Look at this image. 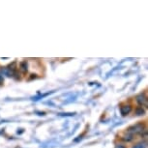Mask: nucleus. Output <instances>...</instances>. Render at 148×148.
<instances>
[{"instance_id": "3", "label": "nucleus", "mask_w": 148, "mask_h": 148, "mask_svg": "<svg viewBox=\"0 0 148 148\" xmlns=\"http://www.w3.org/2000/svg\"><path fill=\"white\" fill-rule=\"evenodd\" d=\"M131 110H132V107L129 105L127 106H123V107L120 108V112H121V114L123 116L127 115V114H129L131 112Z\"/></svg>"}, {"instance_id": "4", "label": "nucleus", "mask_w": 148, "mask_h": 148, "mask_svg": "<svg viewBox=\"0 0 148 148\" xmlns=\"http://www.w3.org/2000/svg\"><path fill=\"white\" fill-rule=\"evenodd\" d=\"M122 139L125 141H131L133 139V136L132 135H125V136H123Z\"/></svg>"}, {"instance_id": "5", "label": "nucleus", "mask_w": 148, "mask_h": 148, "mask_svg": "<svg viewBox=\"0 0 148 148\" xmlns=\"http://www.w3.org/2000/svg\"><path fill=\"white\" fill-rule=\"evenodd\" d=\"M21 69L23 72H26L27 71V63H26V61H23V62L21 63Z\"/></svg>"}, {"instance_id": "6", "label": "nucleus", "mask_w": 148, "mask_h": 148, "mask_svg": "<svg viewBox=\"0 0 148 148\" xmlns=\"http://www.w3.org/2000/svg\"><path fill=\"white\" fill-rule=\"evenodd\" d=\"M136 114H138V115H143L144 110L142 108V107H139V108H136Z\"/></svg>"}, {"instance_id": "8", "label": "nucleus", "mask_w": 148, "mask_h": 148, "mask_svg": "<svg viewBox=\"0 0 148 148\" xmlns=\"http://www.w3.org/2000/svg\"><path fill=\"white\" fill-rule=\"evenodd\" d=\"M115 148H125V146H123V145H116Z\"/></svg>"}, {"instance_id": "7", "label": "nucleus", "mask_w": 148, "mask_h": 148, "mask_svg": "<svg viewBox=\"0 0 148 148\" xmlns=\"http://www.w3.org/2000/svg\"><path fill=\"white\" fill-rule=\"evenodd\" d=\"M145 147H146L145 146V143H138V144H136L133 148H145Z\"/></svg>"}, {"instance_id": "2", "label": "nucleus", "mask_w": 148, "mask_h": 148, "mask_svg": "<svg viewBox=\"0 0 148 148\" xmlns=\"http://www.w3.org/2000/svg\"><path fill=\"white\" fill-rule=\"evenodd\" d=\"M136 102H138L140 106L147 107V99L144 94H139L138 96L136 97Z\"/></svg>"}, {"instance_id": "1", "label": "nucleus", "mask_w": 148, "mask_h": 148, "mask_svg": "<svg viewBox=\"0 0 148 148\" xmlns=\"http://www.w3.org/2000/svg\"><path fill=\"white\" fill-rule=\"evenodd\" d=\"M142 131H143V125L142 124H136L128 129V132L131 134H141Z\"/></svg>"}]
</instances>
